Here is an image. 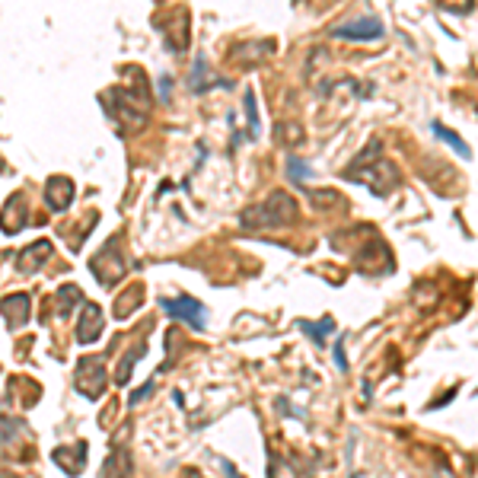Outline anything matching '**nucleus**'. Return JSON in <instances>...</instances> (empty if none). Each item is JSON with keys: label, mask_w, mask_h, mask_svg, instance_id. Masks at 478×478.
Instances as JSON below:
<instances>
[{"label": "nucleus", "mask_w": 478, "mask_h": 478, "mask_svg": "<svg viewBox=\"0 0 478 478\" xmlns=\"http://www.w3.org/2000/svg\"><path fill=\"white\" fill-rule=\"evenodd\" d=\"M77 392H83L87 398H99L106 392V357L102 354H87L77 361V373H74Z\"/></svg>", "instance_id": "nucleus-5"}, {"label": "nucleus", "mask_w": 478, "mask_h": 478, "mask_svg": "<svg viewBox=\"0 0 478 478\" xmlns=\"http://www.w3.org/2000/svg\"><path fill=\"white\" fill-rule=\"evenodd\" d=\"M99 102L122 135H135L150 122V89L144 74L137 77V87H112L99 96Z\"/></svg>", "instance_id": "nucleus-1"}, {"label": "nucleus", "mask_w": 478, "mask_h": 478, "mask_svg": "<svg viewBox=\"0 0 478 478\" xmlns=\"http://www.w3.org/2000/svg\"><path fill=\"white\" fill-rule=\"evenodd\" d=\"M54 304H58V316H70L74 313L77 304H83V290L77 287V284H64V287H58V296H54Z\"/></svg>", "instance_id": "nucleus-17"}, {"label": "nucleus", "mask_w": 478, "mask_h": 478, "mask_svg": "<svg viewBox=\"0 0 478 478\" xmlns=\"http://www.w3.org/2000/svg\"><path fill=\"white\" fill-rule=\"evenodd\" d=\"M131 475V453L122 446V440H115L112 453L102 463V475L99 478H128Z\"/></svg>", "instance_id": "nucleus-15"}, {"label": "nucleus", "mask_w": 478, "mask_h": 478, "mask_svg": "<svg viewBox=\"0 0 478 478\" xmlns=\"http://www.w3.org/2000/svg\"><path fill=\"white\" fill-rule=\"evenodd\" d=\"M89 271H93V277L102 284V287H115V284L122 281L125 271H128V265H125L118 236H112V239L102 246V252H96L93 262H89Z\"/></svg>", "instance_id": "nucleus-4"}, {"label": "nucleus", "mask_w": 478, "mask_h": 478, "mask_svg": "<svg viewBox=\"0 0 478 478\" xmlns=\"http://www.w3.org/2000/svg\"><path fill=\"white\" fill-rule=\"evenodd\" d=\"M434 135H440V137H444V141H446V144H450V147H453V150H459V156H465V160H469V156H472V150H469V147H465V144H463V141H459V137H456V135H453V131H450V128H444V125H440V122H434Z\"/></svg>", "instance_id": "nucleus-19"}, {"label": "nucleus", "mask_w": 478, "mask_h": 478, "mask_svg": "<svg viewBox=\"0 0 478 478\" xmlns=\"http://www.w3.org/2000/svg\"><path fill=\"white\" fill-rule=\"evenodd\" d=\"M227 478H239V475H236V469H233V465H227Z\"/></svg>", "instance_id": "nucleus-24"}, {"label": "nucleus", "mask_w": 478, "mask_h": 478, "mask_svg": "<svg viewBox=\"0 0 478 478\" xmlns=\"http://www.w3.org/2000/svg\"><path fill=\"white\" fill-rule=\"evenodd\" d=\"M160 306L173 319H179V323H185L189 329H195V332H204V325H208V310H204L198 300H192V296H179V300H160Z\"/></svg>", "instance_id": "nucleus-6"}, {"label": "nucleus", "mask_w": 478, "mask_h": 478, "mask_svg": "<svg viewBox=\"0 0 478 478\" xmlns=\"http://www.w3.org/2000/svg\"><path fill=\"white\" fill-rule=\"evenodd\" d=\"M444 7H450L453 14H459V10H469L472 7V0H440Z\"/></svg>", "instance_id": "nucleus-21"}, {"label": "nucleus", "mask_w": 478, "mask_h": 478, "mask_svg": "<svg viewBox=\"0 0 478 478\" xmlns=\"http://www.w3.org/2000/svg\"><path fill=\"white\" fill-rule=\"evenodd\" d=\"M106 329V316H102L99 304H83L80 316H77V344H96Z\"/></svg>", "instance_id": "nucleus-7"}, {"label": "nucleus", "mask_w": 478, "mask_h": 478, "mask_svg": "<svg viewBox=\"0 0 478 478\" xmlns=\"http://www.w3.org/2000/svg\"><path fill=\"white\" fill-rule=\"evenodd\" d=\"M87 444L83 440H77V444H68V446H58V450H52V463L58 465V469H64L68 475H80L83 465H87Z\"/></svg>", "instance_id": "nucleus-12"}, {"label": "nucleus", "mask_w": 478, "mask_h": 478, "mask_svg": "<svg viewBox=\"0 0 478 478\" xmlns=\"http://www.w3.org/2000/svg\"><path fill=\"white\" fill-rule=\"evenodd\" d=\"M52 239H35V243H29L26 249L20 252V258H16V268H20V275H35V271L42 268V265L52 258Z\"/></svg>", "instance_id": "nucleus-14"}, {"label": "nucleus", "mask_w": 478, "mask_h": 478, "mask_svg": "<svg viewBox=\"0 0 478 478\" xmlns=\"http://www.w3.org/2000/svg\"><path fill=\"white\" fill-rule=\"evenodd\" d=\"M169 16H173V26H166V23H156L154 26L160 29L163 35H166V48L175 54H183L185 48H189V14H185L183 7L169 10Z\"/></svg>", "instance_id": "nucleus-8"}, {"label": "nucleus", "mask_w": 478, "mask_h": 478, "mask_svg": "<svg viewBox=\"0 0 478 478\" xmlns=\"http://www.w3.org/2000/svg\"><path fill=\"white\" fill-rule=\"evenodd\" d=\"M144 354H147V348H144V344H135V348H131V354H125L122 364H118V370H115V383H118V386L128 383L131 373H135V364L141 361Z\"/></svg>", "instance_id": "nucleus-18"}, {"label": "nucleus", "mask_w": 478, "mask_h": 478, "mask_svg": "<svg viewBox=\"0 0 478 478\" xmlns=\"http://www.w3.org/2000/svg\"><path fill=\"white\" fill-rule=\"evenodd\" d=\"M296 214H300V208H296L294 198H290L287 192H275L265 204L246 211L243 223L246 227H252V223H256V227H287V223L296 220Z\"/></svg>", "instance_id": "nucleus-2"}, {"label": "nucleus", "mask_w": 478, "mask_h": 478, "mask_svg": "<svg viewBox=\"0 0 478 478\" xmlns=\"http://www.w3.org/2000/svg\"><path fill=\"white\" fill-rule=\"evenodd\" d=\"M26 211H29V202H26V195L23 192H14V195L7 198V204L0 208V230L7 236H14V233H20L23 227H26Z\"/></svg>", "instance_id": "nucleus-10"}, {"label": "nucleus", "mask_w": 478, "mask_h": 478, "mask_svg": "<svg viewBox=\"0 0 478 478\" xmlns=\"http://www.w3.org/2000/svg\"><path fill=\"white\" fill-rule=\"evenodd\" d=\"M290 173H294L296 179H306V175H310V169L300 166V160H290Z\"/></svg>", "instance_id": "nucleus-22"}, {"label": "nucleus", "mask_w": 478, "mask_h": 478, "mask_svg": "<svg viewBox=\"0 0 478 478\" xmlns=\"http://www.w3.org/2000/svg\"><path fill=\"white\" fill-rule=\"evenodd\" d=\"M29 310H33V300H29V294H10L0 300V313H4V323H7V329H23V325L29 323Z\"/></svg>", "instance_id": "nucleus-11"}, {"label": "nucleus", "mask_w": 478, "mask_h": 478, "mask_svg": "<svg viewBox=\"0 0 478 478\" xmlns=\"http://www.w3.org/2000/svg\"><path fill=\"white\" fill-rule=\"evenodd\" d=\"M141 306H144V287L135 284V287H128L118 300H115V319H128L131 313H137Z\"/></svg>", "instance_id": "nucleus-16"}, {"label": "nucleus", "mask_w": 478, "mask_h": 478, "mask_svg": "<svg viewBox=\"0 0 478 478\" xmlns=\"http://www.w3.org/2000/svg\"><path fill=\"white\" fill-rule=\"evenodd\" d=\"M332 35H335V39H348V42H373V39H383L386 29H383V23H380V20L364 16V20H357V23L335 26V29H332Z\"/></svg>", "instance_id": "nucleus-9"}, {"label": "nucleus", "mask_w": 478, "mask_h": 478, "mask_svg": "<svg viewBox=\"0 0 478 478\" xmlns=\"http://www.w3.org/2000/svg\"><path fill=\"white\" fill-rule=\"evenodd\" d=\"M45 202L54 214H61V211L70 208V202H74V183H70L68 175H52V179H48L45 183Z\"/></svg>", "instance_id": "nucleus-13"}, {"label": "nucleus", "mask_w": 478, "mask_h": 478, "mask_svg": "<svg viewBox=\"0 0 478 478\" xmlns=\"http://www.w3.org/2000/svg\"><path fill=\"white\" fill-rule=\"evenodd\" d=\"M300 329L310 332V335L316 338V344H325V332L335 329V323H332V319H325V323H319V325H313V323H300Z\"/></svg>", "instance_id": "nucleus-20"}, {"label": "nucleus", "mask_w": 478, "mask_h": 478, "mask_svg": "<svg viewBox=\"0 0 478 478\" xmlns=\"http://www.w3.org/2000/svg\"><path fill=\"white\" fill-rule=\"evenodd\" d=\"M354 163L357 166H351L344 175H348V179H357V183H367L377 195H386V192H392L398 185V169L392 166V163H386V160L367 163L364 156H357Z\"/></svg>", "instance_id": "nucleus-3"}, {"label": "nucleus", "mask_w": 478, "mask_h": 478, "mask_svg": "<svg viewBox=\"0 0 478 478\" xmlns=\"http://www.w3.org/2000/svg\"><path fill=\"white\" fill-rule=\"evenodd\" d=\"M185 478H204V475H202V472H195V469H189V472H185Z\"/></svg>", "instance_id": "nucleus-23"}]
</instances>
